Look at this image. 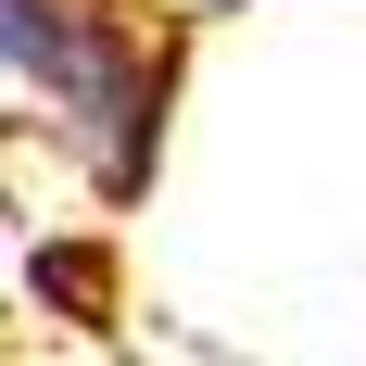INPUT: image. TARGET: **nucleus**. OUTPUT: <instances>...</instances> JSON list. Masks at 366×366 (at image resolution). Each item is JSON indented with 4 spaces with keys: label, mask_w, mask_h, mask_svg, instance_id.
Wrapping results in <instances>:
<instances>
[{
    "label": "nucleus",
    "mask_w": 366,
    "mask_h": 366,
    "mask_svg": "<svg viewBox=\"0 0 366 366\" xmlns=\"http://www.w3.org/2000/svg\"><path fill=\"white\" fill-rule=\"evenodd\" d=\"M13 38V89L51 102L38 127L89 164V177L127 202L152 177V152H164V89H177V51L139 26V13H114V0H13L0 13Z\"/></svg>",
    "instance_id": "nucleus-1"
}]
</instances>
